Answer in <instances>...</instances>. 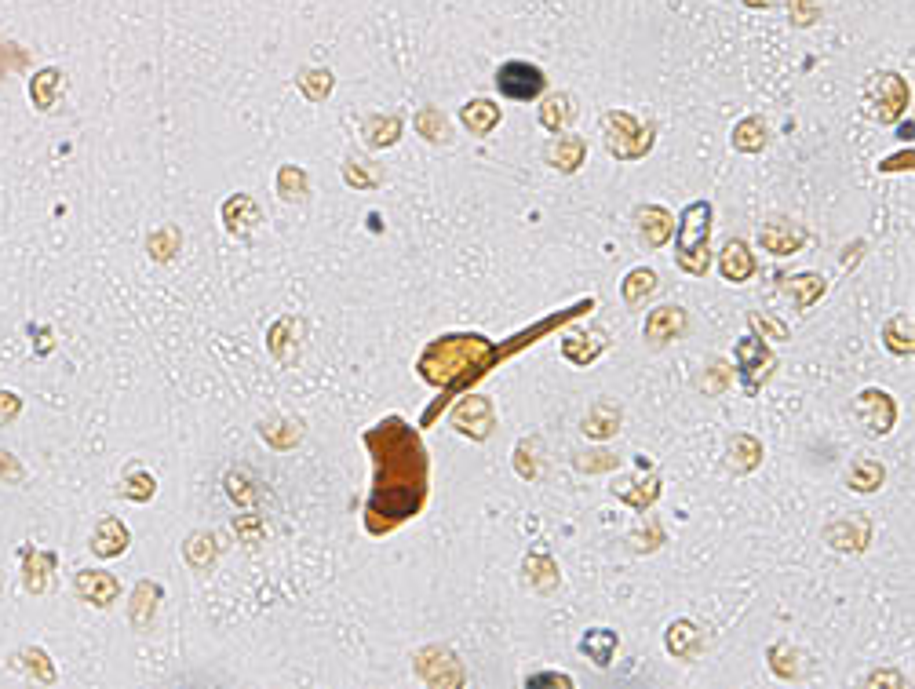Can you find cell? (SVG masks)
Instances as JSON below:
<instances>
[{
    "mask_svg": "<svg viewBox=\"0 0 915 689\" xmlns=\"http://www.w3.org/2000/svg\"><path fill=\"white\" fill-rule=\"evenodd\" d=\"M697 387L704 394H722L726 387H730V361H722V358H715L708 365V369H700V380H697Z\"/></svg>",
    "mask_w": 915,
    "mask_h": 689,
    "instance_id": "obj_52",
    "label": "cell"
},
{
    "mask_svg": "<svg viewBox=\"0 0 915 689\" xmlns=\"http://www.w3.org/2000/svg\"><path fill=\"white\" fill-rule=\"evenodd\" d=\"M638 234L649 248H664L675 234V219L664 205H642L638 208Z\"/></svg>",
    "mask_w": 915,
    "mask_h": 689,
    "instance_id": "obj_27",
    "label": "cell"
},
{
    "mask_svg": "<svg viewBox=\"0 0 915 689\" xmlns=\"http://www.w3.org/2000/svg\"><path fill=\"white\" fill-rule=\"evenodd\" d=\"M460 121L471 135H489L496 124L504 121V114H500V106H496L493 99H471V103L460 110Z\"/></svg>",
    "mask_w": 915,
    "mask_h": 689,
    "instance_id": "obj_36",
    "label": "cell"
},
{
    "mask_svg": "<svg viewBox=\"0 0 915 689\" xmlns=\"http://www.w3.org/2000/svg\"><path fill=\"white\" fill-rule=\"evenodd\" d=\"M824 544L839 551V555H864L868 544H872V522L861 515L828 522L824 525Z\"/></svg>",
    "mask_w": 915,
    "mask_h": 689,
    "instance_id": "obj_13",
    "label": "cell"
},
{
    "mask_svg": "<svg viewBox=\"0 0 915 689\" xmlns=\"http://www.w3.org/2000/svg\"><path fill=\"white\" fill-rule=\"evenodd\" d=\"M777 354H773L770 347H766V340L762 336H755V332H748V336H741L737 340V347H733V372L741 376L744 383V394L748 398H755V394L770 383V376L777 372Z\"/></svg>",
    "mask_w": 915,
    "mask_h": 689,
    "instance_id": "obj_5",
    "label": "cell"
},
{
    "mask_svg": "<svg viewBox=\"0 0 915 689\" xmlns=\"http://www.w3.org/2000/svg\"><path fill=\"white\" fill-rule=\"evenodd\" d=\"M179 248H183V230L179 227H161L146 237V256L154 259L157 267L172 263V259L179 256Z\"/></svg>",
    "mask_w": 915,
    "mask_h": 689,
    "instance_id": "obj_44",
    "label": "cell"
},
{
    "mask_svg": "<svg viewBox=\"0 0 915 689\" xmlns=\"http://www.w3.org/2000/svg\"><path fill=\"white\" fill-rule=\"evenodd\" d=\"M11 668H19L26 679H33V682H41V686H55V664H52V657L44 653L41 646H22L15 657H11Z\"/></svg>",
    "mask_w": 915,
    "mask_h": 689,
    "instance_id": "obj_34",
    "label": "cell"
},
{
    "mask_svg": "<svg viewBox=\"0 0 915 689\" xmlns=\"http://www.w3.org/2000/svg\"><path fill=\"white\" fill-rule=\"evenodd\" d=\"M584 161H587V143L576 139V135H562V139H555V143L547 146V165L562 175H576L584 168Z\"/></svg>",
    "mask_w": 915,
    "mask_h": 689,
    "instance_id": "obj_31",
    "label": "cell"
},
{
    "mask_svg": "<svg viewBox=\"0 0 915 689\" xmlns=\"http://www.w3.org/2000/svg\"><path fill=\"white\" fill-rule=\"evenodd\" d=\"M660 544H664V529H660V522H649L646 525V536H642V533L631 536V547H635V551H642V555L657 551Z\"/></svg>",
    "mask_w": 915,
    "mask_h": 689,
    "instance_id": "obj_56",
    "label": "cell"
},
{
    "mask_svg": "<svg viewBox=\"0 0 915 689\" xmlns=\"http://www.w3.org/2000/svg\"><path fill=\"white\" fill-rule=\"evenodd\" d=\"M864 686H908L897 671H872L868 679H864Z\"/></svg>",
    "mask_w": 915,
    "mask_h": 689,
    "instance_id": "obj_59",
    "label": "cell"
},
{
    "mask_svg": "<svg viewBox=\"0 0 915 689\" xmlns=\"http://www.w3.org/2000/svg\"><path fill=\"white\" fill-rule=\"evenodd\" d=\"M886 482V467L875 456H857L854 463H850V471H846V489H854V493H875V489H883Z\"/></svg>",
    "mask_w": 915,
    "mask_h": 689,
    "instance_id": "obj_35",
    "label": "cell"
},
{
    "mask_svg": "<svg viewBox=\"0 0 915 689\" xmlns=\"http://www.w3.org/2000/svg\"><path fill=\"white\" fill-rule=\"evenodd\" d=\"M303 434H307V423L299 420V416H288V412H274V416H267V420L259 423V438H263L274 453L296 449V445L303 442Z\"/></svg>",
    "mask_w": 915,
    "mask_h": 689,
    "instance_id": "obj_17",
    "label": "cell"
},
{
    "mask_svg": "<svg viewBox=\"0 0 915 689\" xmlns=\"http://www.w3.org/2000/svg\"><path fill=\"white\" fill-rule=\"evenodd\" d=\"M0 482H8V485L22 482V463L15 460L8 449H0Z\"/></svg>",
    "mask_w": 915,
    "mask_h": 689,
    "instance_id": "obj_58",
    "label": "cell"
},
{
    "mask_svg": "<svg viewBox=\"0 0 915 689\" xmlns=\"http://www.w3.org/2000/svg\"><path fill=\"white\" fill-rule=\"evenodd\" d=\"M412 671L420 675V682L438 689H460L467 686V671H463L460 657L449 646H423L412 653Z\"/></svg>",
    "mask_w": 915,
    "mask_h": 689,
    "instance_id": "obj_6",
    "label": "cell"
},
{
    "mask_svg": "<svg viewBox=\"0 0 915 689\" xmlns=\"http://www.w3.org/2000/svg\"><path fill=\"white\" fill-rule=\"evenodd\" d=\"M307 321L303 318H278L267 329V350L274 354V361L281 365H296L303 358V347H307Z\"/></svg>",
    "mask_w": 915,
    "mask_h": 689,
    "instance_id": "obj_11",
    "label": "cell"
},
{
    "mask_svg": "<svg viewBox=\"0 0 915 689\" xmlns=\"http://www.w3.org/2000/svg\"><path fill=\"white\" fill-rule=\"evenodd\" d=\"M547 686H558V689H573V679L566 671H536L525 679V689H547Z\"/></svg>",
    "mask_w": 915,
    "mask_h": 689,
    "instance_id": "obj_55",
    "label": "cell"
},
{
    "mask_svg": "<svg viewBox=\"0 0 915 689\" xmlns=\"http://www.w3.org/2000/svg\"><path fill=\"white\" fill-rule=\"evenodd\" d=\"M613 496H617V500H624L628 507H635V511H646V507L657 504L660 474L657 471H646V482H642V474H624V478H617V482H613Z\"/></svg>",
    "mask_w": 915,
    "mask_h": 689,
    "instance_id": "obj_24",
    "label": "cell"
},
{
    "mask_svg": "<svg viewBox=\"0 0 915 689\" xmlns=\"http://www.w3.org/2000/svg\"><path fill=\"white\" fill-rule=\"evenodd\" d=\"M343 183L354 186V190H376L383 183V168L376 161H365V157H347L343 161Z\"/></svg>",
    "mask_w": 915,
    "mask_h": 689,
    "instance_id": "obj_48",
    "label": "cell"
},
{
    "mask_svg": "<svg viewBox=\"0 0 915 689\" xmlns=\"http://www.w3.org/2000/svg\"><path fill=\"white\" fill-rule=\"evenodd\" d=\"M766 660H770V671L777 679H799V649L795 646L777 642V646H770Z\"/></svg>",
    "mask_w": 915,
    "mask_h": 689,
    "instance_id": "obj_51",
    "label": "cell"
},
{
    "mask_svg": "<svg viewBox=\"0 0 915 689\" xmlns=\"http://www.w3.org/2000/svg\"><path fill=\"white\" fill-rule=\"evenodd\" d=\"M620 649V635L613 628H587L580 638V653H584L595 668H609Z\"/></svg>",
    "mask_w": 915,
    "mask_h": 689,
    "instance_id": "obj_32",
    "label": "cell"
},
{
    "mask_svg": "<svg viewBox=\"0 0 915 689\" xmlns=\"http://www.w3.org/2000/svg\"><path fill=\"white\" fill-rule=\"evenodd\" d=\"M128 544H132V533H128V525H124L121 518H103V522L92 529L88 551H92L95 558L110 562V558H121L124 551H128Z\"/></svg>",
    "mask_w": 915,
    "mask_h": 689,
    "instance_id": "obj_23",
    "label": "cell"
},
{
    "mask_svg": "<svg viewBox=\"0 0 915 689\" xmlns=\"http://www.w3.org/2000/svg\"><path fill=\"white\" fill-rule=\"evenodd\" d=\"M609 343L613 340H609L602 329H576L562 340V358H566L569 365H595V361L609 350Z\"/></svg>",
    "mask_w": 915,
    "mask_h": 689,
    "instance_id": "obj_19",
    "label": "cell"
},
{
    "mask_svg": "<svg viewBox=\"0 0 915 689\" xmlns=\"http://www.w3.org/2000/svg\"><path fill=\"white\" fill-rule=\"evenodd\" d=\"M872 99H875V117L883 124H894L901 117V110L908 106V84L897 73H883L872 84Z\"/></svg>",
    "mask_w": 915,
    "mask_h": 689,
    "instance_id": "obj_16",
    "label": "cell"
},
{
    "mask_svg": "<svg viewBox=\"0 0 915 689\" xmlns=\"http://www.w3.org/2000/svg\"><path fill=\"white\" fill-rule=\"evenodd\" d=\"M744 4H748V8H770L773 0H744Z\"/></svg>",
    "mask_w": 915,
    "mask_h": 689,
    "instance_id": "obj_60",
    "label": "cell"
},
{
    "mask_svg": "<svg viewBox=\"0 0 915 689\" xmlns=\"http://www.w3.org/2000/svg\"><path fill=\"white\" fill-rule=\"evenodd\" d=\"M274 190L285 205H307L310 201V179L299 165H281L278 179H274Z\"/></svg>",
    "mask_w": 915,
    "mask_h": 689,
    "instance_id": "obj_37",
    "label": "cell"
},
{
    "mask_svg": "<svg viewBox=\"0 0 915 689\" xmlns=\"http://www.w3.org/2000/svg\"><path fill=\"white\" fill-rule=\"evenodd\" d=\"M657 285H660L657 270H653V267H635V270H628V274H624V281H620V296H624V303H628L631 310H638V307H642V299L657 292Z\"/></svg>",
    "mask_w": 915,
    "mask_h": 689,
    "instance_id": "obj_38",
    "label": "cell"
},
{
    "mask_svg": "<svg viewBox=\"0 0 915 689\" xmlns=\"http://www.w3.org/2000/svg\"><path fill=\"white\" fill-rule=\"evenodd\" d=\"M183 558L194 573H208L219 562V536L208 529H197L183 540Z\"/></svg>",
    "mask_w": 915,
    "mask_h": 689,
    "instance_id": "obj_30",
    "label": "cell"
},
{
    "mask_svg": "<svg viewBox=\"0 0 915 689\" xmlns=\"http://www.w3.org/2000/svg\"><path fill=\"white\" fill-rule=\"evenodd\" d=\"M711 223H715V205L711 201H693L682 208L679 230H675V263L689 278H704L711 267Z\"/></svg>",
    "mask_w": 915,
    "mask_h": 689,
    "instance_id": "obj_3",
    "label": "cell"
},
{
    "mask_svg": "<svg viewBox=\"0 0 915 689\" xmlns=\"http://www.w3.org/2000/svg\"><path fill=\"white\" fill-rule=\"evenodd\" d=\"M689 332V314L675 303H660L646 314V325H642V336H646L649 347H671L675 340H682Z\"/></svg>",
    "mask_w": 915,
    "mask_h": 689,
    "instance_id": "obj_10",
    "label": "cell"
},
{
    "mask_svg": "<svg viewBox=\"0 0 915 689\" xmlns=\"http://www.w3.org/2000/svg\"><path fill=\"white\" fill-rule=\"evenodd\" d=\"M372 456V493L365 504V533L391 536L420 515L431 496V456L420 431L401 416H383L365 431Z\"/></svg>",
    "mask_w": 915,
    "mask_h": 689,
    "instance_id": "obj_1",
    "label": "cell"
},
{
    "mask_svg": "<svg viewBox=\"0 0 915 689\" xmlns=\"http://www.w3.org/2000/svg\"><path fill=\"white\" fill-rule=\"evenodd\" d=\"M595 307L598 303L587 296V299H580V303H573V307H562L558 314H547L544 321H536L529 329L515 332L507 343H493L489 336H482V332H445V336L431 340L423 347L420 361H416V372L423 376V383L438 387V398H434V402L427 405V412L420 416V427H431V423L438 420V412L453 402L456 394L471 391L474 383L482 380V376H489L500 361H507L511 354H518V350H525V347H533L536 340H544L547 332H555L558 325H569V321L584 318V314H591Z\"/></svg>",
    "mask_w": 915,
    "mask_h": 689,
    "instance_id": "obj_2",
    "label": "cell"
},
{
    "mask_svg": "<svg viewBox=\"0 0 915 689\" xmlns=\"http://www.w3.org/2000/svg\"><path fill=\"white\" fill-rule=\"evenodd\" d=\"M755 256H751V245L744 237H730L726 245L719 248V274L722 281L730 285H744V281L755 278Z\"/></svg>",
    "mask_w": 915,
    "mask_h": 689,
    "instance_id": "obj_18",
    "label": "cell"
},
{
    "mask_svg": "<svg viewBox=\"0 0 915 689\" xmlns=\"http://www.w3.org/2000/svg\"><path fill=\"white\" fill-rule=\"evenodd\" d=\"M540 438H522L518 442V449H515V474L518 478H525V482H536L540 478V471H544V460H540Z\"/></svg>",
    "mask_w": 915,
    "mask_h": 689,
    "instance_id": "obj_50",
    "label": "cell"
},
{
    "mask_svg": "<svg viewBox=\"0 0 915 689\" xmlns=\"http://www.w3.org/2000/svg\"><path fill=\"white\" fill-rule=\"evenodd\" d=\"M602 132H606L609 154L617 161H642L653 150V139H657V128L631 117L628 110H609L606 121H602Z\"/></svg>",
    "mask_w": 915,
    "mask_h": 689,
    "instance_id": "obj_4",
    "label": "cell"
},
{
    "mask_svg": "<svg viewBox=\"0 0 915 689\" xmlns=\"http://www.w3.org/2000/svg\"><path fill=\"white\" fill-rule=\"evenodd\" d=\"M73 591H77V598L88 602V606L110 609L117 602L121 584H117V576L106 573V569H81V573L73 576Z\"/></svg>",
    "mask_w": 915,
    "mask_h": 689,
    "instance_id": "obj_15",
    "label": "cell"
},
{
    "mask_svg": "<svg viewBox=\"0 0 915 689\" xmlns=\"http://www.w3.org/2000/svg\"><path fill=\"white\" fill-rule=\"evenodd\" d=\"M759 245L770 252V256L784 259V256H795V252H802L806 248V230L795 223V219L788 216H770L762 219L759 227Z\"/></svg>",
    "mask_w": 915,
    "mask_h": 689,
    "instance_id": "obj_12",
    "label": "cell"
},
{
    "mask_svg": "<svg viewBox=\"0 0 915 689\" xmlns=\"http://www.w3.org/2000/svg\"><path fill=\"white\" fill-rule=\"evenodd\" d=\"M576 106H573V95L569 92H551L540 103V124H544L547 132H562L569 121H573Z\"/></svg>",
    "mask_w": 915,
    "mask_h": 689,
    "instance_id": "obj_43",
    "label": "cell"
},
{
    "mask_svg": "<svg viewBox=\"0 0 915 689\" xmlns=\"http://www.w3.org/2000/svg\"><path fill=\"white\" fill-rule=\"evenodd\" d=\"M453 431H460L471 442H489L496 431V409L485 394H467L453 409Z\"/></svg>",
    "mask_w": 915,
    "mask_h": 689,
    "instance_id": "obj_8",
    "label": "cell"
},
{
    "mask_svg": "<svg viewBox=\"0 0 915 689\" xmlns=\"http://www.w3.org/2000/svg\"><path fill=\"white\" fill-rule=\"evenodd\" d=\"M332 84H336V77H332V70H325V66H303V70L296 73V88L307 95L310 103L329 99Z\"/></svg>",
    "mask_w": 915,
    "mask_h": 689,
    "instance_id": "obj_47",
    "label": "cell"
},
{
    "mask_svg": "<svg viewBox=\"0 0 915 689\" xmlns=\"http://www.w3.org/2000/svg\"><path fill=\"white\" fill-rule=\"evenodd\" d=\"M219 219H223V227H227L230 237L252 241L256 227L263 223V208L256 205V197H252V194H234V197H227V201H223V208H219Z\"/></svg>",
    "mask_w": 915,
    "mask_h": 689,
    "instance_id": "obj_14",
    "label": "cell"
},
{
    "mask_svg": "<svg viewBox=\"0 0 915 689\" xmlns=\"http://www.w3.org/2000/svg\"><path fill=\"white\" fill-rule=\"evenodd\" d=\"M748 325H751V332H755V336H770V340H792V332L781 329V325H777L773 318H766V314H755V310L748 314Z\"/></svg>",
    "mask_w": 915,
    "mask_h": 689,
    "instance_id": "obj_54",
    "label": "cell"
},
{
    "mask_svg": "<svg viewBox=\"0 0 915 689\" xmlns=\"http://www.w3.org/2000/svg\"><path fill=\"white\" fill-rule=\"evenodd\" d=\"M234 536L245 547H259L263 540H267V525H263V518L245 515V518H237V522H234Z\"/></svg>",
    "mask_w": 915,
    "mask_h": 689,
    "instance_id": "obj_53",
    "label": "cell"
},
{
    "mask_svg": "<svg viewBox=\"0 0 915 689\" xmlns=\"http://www.w3.org/2000/svg\"><path fill=\"white\" fill-rule=\"evenodd\" d=\"M573 467L580 474H613V471H620V456L598 442L595 449H580V453H573Z\"/></svg>",
    "mask_w": 915,
    "mask_h": 689,
    "instance_id": "obj_45",
    "label": "cell"
},
{
    "mask_svg": "<svg viewBox=\"0 0 915 689\" xmlns=\"http://www.w3.org/2000/svg\"><path fill=\"white\" fill-rule=\"evenodd\" d=\"M700 646H704V635H700V628L689 617H679L664 631V649H668L671 657L693 660L700 653Z\"/></svg>",
    "mask_w": 915,
    "mask_h": 689,
    "instance_id": "obj_29",
    "label": "cell"
},
{
    "mask_svg": "<svg viewBox=\"0 0 915 689\" xmlns=\"http://www.w3.org/2000/svg\"><path fill=\"white\" fill-rule=\"evenodd\" d=\"M883 343L890 354H897V358H912L915 350V329H912V318L908 314H897V318H890V325L883 329Z\"/></svg>",
    "mask_w": 915,
    "mask_h": 689,
    "instance_id": "obj_49",
    "label": "cell"
},
{
    "mask_svg": "<svg viewBox=\"0 0 915 689\" xmlns=\"http://www.w3.org/2000/svg\"><path fill=\"white\" fill-rule=\"evenodd\" d=\"M361 132H365V143H369L372 150H391V146L401 139V117H394V114L369 117Z\"/></svg>",
    "mask_w": 915,
    "mask_h": 689,
    "instance_id": "obj_46",
    "label": "cell"
},
{
    "mask_svg": "<svg viewBox=\"0 0 915 689\" xmlns=\"http://www.w3.org/2000/svg\"><path fill=\"white\" fill-rule=\"evenodd\" d=\"M496 92L515 103H529V99H540V92H547V77L536 62L507 59L496 70Z\"/></svg>",
    "mask_w": 915,
    "mask_h": 689,
    "instance_id": "obj_7",
    "label": "cell"
},
{
    "mask_svg": "<svg viewBox=\"0 0 915 689\" xmlns=\"http://www.w3.org/2000/svg\"><path fill=\"white\" fill-rule=\"evenodd\" d=\"M223 489H227L230 504L237 507H252L259 504V489H256V478H252V471L248 467H230L227 478H223Z\"/></svg>",
    "mask_w": 915,
    "mask_h": 689,
    "instance_id": "obj_42",
    "label": "cell"
},
{
    "mask_svg": "<svg viewBox=\"0 0 915 689\" xmlns=\"http://www.w3.org/2000/svg\"><path fill=\"white\" fill-rule=\"evenodd\" d=\"M59 573V555L55 551H26L22 558V587L30 595H48L52 591V580Z\"/></svg>",
    "mask_w": 915,
    "mask_h": 689,
    "instance_id": "obj_20",
    "label": "cell"
},
{
    "mask_svg": "<svg viewBox=\"0 0 915 689\" xmlns=\"http://www.w3.org/2000/svg\"><path fill=\"white\" fill-rule=\"evenodd\" d=\"M784 292V299L792 303V307L806 310L813 307V303H821L824 292H828V281L821 278V274H813V270H802V274H788V278L777 281Z\"/></svg>",
    "mask_w": 915,
    "mask_h": 689,
    "instance_id": "obj_25",
    "label": "cell"
},
{
    "mask_svg": "<svg viewBox=\"0 0 915 689\" xmlns=\"http://www.w3.org/2000/svg\"><path fill=\"white\" fill-rule=\"evenodd\" d=\"M412 124H416V132H420L431 146H449V143H453V124H449V117H445L438 106H423Z\"/></svg>",
    "mask_w": 915,
    "mask_h": 689,
    "instance_id": "obj_39",
    "label": "cell"
},
{
    "mask_svg": "<svg viewBox=\"0 0 915 689\" xmlns=\"http://www.w3.org/2000/svg\"><path fill=\"white\" fill-rule=\"evenodd\" d=\"M620 423H624V412H620L617 402H595L591 412L580 420V431H584L587 442H609L620 431Z\"/></svg>",
    "mask_w": 915,
    "mask_h": 689,
    "instance_id": "obj_26",
    "label": "cell"
},
{
    "mask_svg": "<svg viewBox=\"0 0 915 689\" xmlns=\"http://www.w3.org/2000/svg\"><path fill=\"white\" fill-rule=\"evenodd\" d=\"M161 602H165V587L157 584V580H139L132 587V598H128V620H132V628L135 631L150 628Z\"/></svg>",
    "mask_w": 915,
    "mask_h": 689,
    "instance_id": "obj_22",
    "label": "cell"
},
{
    "mask_svg": "<svg viewBox=\"0 0 915 689\" xmlns=\"http://www.w3.org/2000/svg\"><path fill=\"white\" fill-rule=\"evenodd\" d=\"M62 84H66V77H62L59 66H44V70H37L30 77V103L37 106L41 114H48V110L62 99Z\"/></svg>",
    "mask_w": 915,
    "mask_h": 689,
    "instance_id": "obj_33",
    "label": "cell"
},
{
    "mask_svg": "<svg viewBox=\"0 0 915 689\" xmlns=\"http://www.w3.org/2000/svg\"><path fill=\"white\" fill-rule=\"evenodd\" d=\"M726 463H730V471L733 474H751V471H759V463H762V442L755 438V434H748V431H737V434H730V442H726Z\"/></svg>",
    "mask_w": 915,
    "mask_h": 689,
    "instance_id": "obj_28",
    "label": "cell"
},
{
    "mask_svg": "<svg viewBox=\"0 0 915 689\" xmlns=\"http://www.w3.org/2000/svg\"><path fill=\"white\" fill-rule=\"evenodd\" d=\"M766 139H770V135H766V121L755 114L744 117L730 135V143L737 154H762V150H766Z\"/></svg>",
    "mask_w": 915,
    "mask_h": 689,
    "instance_id": "obj_41",
    "label": "cell"
},
{
    "mask_svg": "<svg viewBox=\"0 0 915 689\" xmlns=\"http://www.w3.org/2000/svg\"><path fill=\"white\" fill-rule=\"evenodd\" d=\"M117 493H121L128 504H150L157 496V478L150 471H143V467H128L121 485H117Z\"/></svg>",
    "mask_w": 915,
    "mask_h": 689,
    "instance_id": "obj_40",
    "label": "cell"
},
{
    "mask_svg": "<svg viewBox=\"0 0 915 689\" xmlns=\"http://www.w3.org/2000/svg\"><path fill=\"white\" fill-rule=\"evenodd\" d=\"M522 580L525 587H533L536 595H555L558 587H562V573H558V562L547 551H529L522 562Z\"/></svg>",
    "mask_w": 915,
    "mask_h": 689,
    "instance_id": "obj_21",
    "label": "cell"
},
{
    "mask_svg": "<svg viewBox=\"0 0 915 689\" xmlns=\"http://www.w3.org/2000/svg\"><path fill=\"white\" fill-rule=\"evenodd\" d=\"M854 416H857V423H861L864 431L875 434V438H883V434L894 431V423H897V402L883 391V387H868V391L857 394Z\"/></svg>",
    "mask_w": 915,
    "mask_h": 689,
    "instance_id": "obj_9",
    "label": "cell"
},
{
    "mask_svg": "<svg viewBox=\"0 0 915 689\" xmlns=\"http://www.w3.org/2000/svg\"><path fill=\"white\" fill-rule=\"evenodd\" d=\"M22 412V398L15 391H0V427H8V423L19 420Z\"/></svg>",
    "mask_w": 915,
    "mask_h": 689,
    "instance_id": "obj_57",
    "label": "cell"
}]
</instances>
